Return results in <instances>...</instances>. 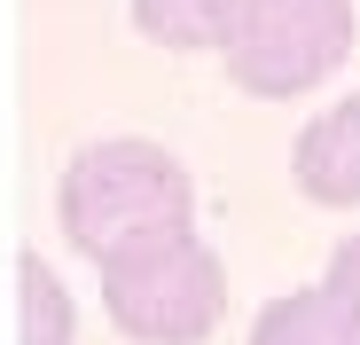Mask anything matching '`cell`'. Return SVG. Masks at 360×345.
Segmentation results:
<instances>
[{
    "label": "cell",
    "instance_id": "cell-4",
    "mask_svg": "<svg viewBox=\"0 0 360 345\" xmlns=\"http://www.w3.org/2000/svg\"><path fill=\"white\" fill-rule=\"evenodd\" d=\"M290 172H297V189L314 204H337V212L360 204V94L321 110V118L290 142Z\"/></svg>",
    "mask_w": 360,
    "mask_h": 345
},
{
    "label": "cell",
    "instance_id": "cell-3",
    "mask_svg": "<svg viewBox=\"0 0 360 345\" xmlns=\"http://www.w3.org/2000/svg\"><path fill=\"white\" fill-rule=\"evenodd\" d=\"M352 55V0H243V16L227 32V79L282 102L329 79Z\"/></svg>",
    "mask_w": 360,
    "mask_h": 345
},
{
    "label": "cell",
    "instance_id": "cell-1",
    "mask_svg": "<svg viewBox=\"0 0 360 345\" xmlns=\"http://www.w3.org/2000/svg\"><path fill=\"white\" fill-rule=\"evenodd\" d=\"M55 220L86 259H110L126 244L172 236V227L196 220V189L180 172L172 149L157 142H94L71 157L63 189H55Z\"/></svg>",
    "mask_w": 360,
    "mask_h": 345
},
{
    "label": "cell",
    "instance_id": "cell-5",
    "mask_svg": "<svg viewBox=\"0 0 360 345\" xmlns=\"http://www.w3.org/2000/svg\"><path fill=\"white\" fill-rule=\"evenodd\" d=\"M251 345H360V306L337 291V282L282 291L274 306H259Z\"/></svg>",
    "mask_w": 360,
    "mask_h": 345
},
{
    "label": "cell",
    "instance_id": "cell-8",
    "mask_svg": "<svg viewBox=\"0 0 360 345\" xmlns=\"http://www.w3.org/2000/svg\"><path fill=\"white\" fill-rule=\"evenodd\" d=\"M329 282H337V291L360 306V236H345V244L329 251Z\"/></svg>",
    "mask_w": 360,
    "mask_h": 345
},
{
    "label": "cell",
    "instance_id": "cell-7",
    "mask_svg": "<svg viewBox=\"0 0 360 345\" xmlns=\"http://www.w3.org/2000/svg\"><path fill=\"white\" fill-rule=\"evenodd\" d=\"M16 282H24V345H71V299H63V282H55V267L39 251H24Z\"/></svg>",
    "mask_w": 360,
    "mask_h": 345
},
{
    "label": "cell",
    "instance_id": "cell-2",
    "mask_svg": "<svg viewBox=\"0 0 360 345\" xmlns=\"http://www.w3.org/2000/svg\"><path fill=\"white\" fill-rule=\"evenodd\" d=\"M102 267V306L110 322L141 337V345H196L219 330L227 314V275L219 259L196 244V227H172V236H149V244H126L94 259Z\"/></svg>",
    "mask_w": 360,
    "mask_h": 345
},
{
    "label": "cell",
    "instance_id": "cell-6",
    "mask_svg": "<svg viewBox=\"0 0 360 345\" xmlns=\"http://www.w3.org/2000/svg\"><path fill=\"white\" fill-rule=\"evenodd\" d=\"M243 0H134V24L157 47H227Z\"/></svg>",
    "mask_w": 360,
    "mask_h": 345
}]
</instances>
